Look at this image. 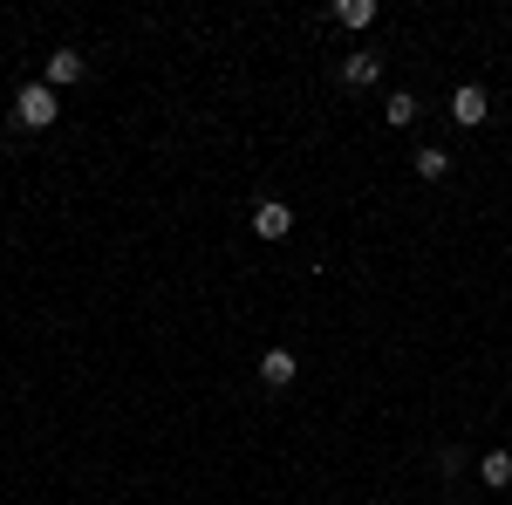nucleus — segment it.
Instances as JSON below:
<instances>
[{
    "label": "nucleus",
    "mask_w": 512,
    "mask_h": 505,
    "mask_svg": "<svg viewBox=\"0 0 512 505\" xmlns=\"http://www.w3.org/2000/svg\"><path fill=\"white\" fill-rule=\"evenodd\" d=\"M383 123H390V130H410V123H417V96H410V89H396L390 103H383Z\"/></svg>",
    "instance_id": "7"
},
{
    "label": "nucleus",
    "mask_w": 512,
    "mask_h": 505,
    "mask_svg": "<svg viewBox=\"0 0 512 505\" xmlns=\"http://www.w3.org/2000/svg\"><path fill=\"white\" fill-rule=\"evenodd\" d=\"M478 478H485L492 492H506V485H512V451H485V465H478Z\"/></svg>",
    "instance_id": "8"
},
{
    "label": "nucleus",
    "mask_w": 512,
    "mask_h": 505,
    "mask_svg": "<svg viewBox=\"0 0 512 505\" xmlns=\"http://www.w3.org/2000/svg\"><path fill=\"white\" fill-rule=\"evenodd\" d=\"M376 76H383V62H376V55H349V62H342V82H349V89H369Z\"/></svg>",
    "instance_id": "6"
},
{
    "label": "nucleus",
    "mask_w": 512,
    "mask_h": 505,
    "mask_svg": "<svg viewBox=\"0 0 512 505\" xmlns=\"http://www.w3.org/2000/svg\"><path fill=\"white\" fill-rule=\"evenodd\" d=\"M444 171H451V157L437 151V144H424V151H417V178H431V185H437Z\"/></svg>",
    "instance_id": "10"
},
{
    "label": "nucleus",
    "mask_w": 512,
    "mask_h": 505,
    "mask_svg": "<svg viewBox=\"0 0 512 505\" xmlns=\"http://www.w3.org/2000/svg\"><path fill=\"white\" fill-rule=\"evenodd\" d=\"M69 82H82V55L76 48H55L48 55V89H69Z\"/></svg>",
    "instance_id": "4"
},
{
    "label": "nucleus",
    "mask_w": 512,
    "mask_h": 505,
    "mask_svg": "<svg viewBox=\"0 0 512 505\" xmlns=\"http://www.w3.org/2000/svg\"><path fill=\"white\" fill-rule=\"evenodd\" d=\"M485 117H492V103H485V89H478V82H465V89H451V123H465V130H478Z\"/></svg>",
    "instance_id": "2"
},
{
    "label": "nucleus",
    "mask_w": 512,
    "mask_h": 505,
    "mask_svg": "<svg viewBox=\"0 0 512 505\" xmlns=\"http://www.w3.org/2000/svg\"><path fill=\"white\" fill-rule=\"evenodd\" d=\"M55 117H62V110H55V89H48V82H28V89L14 96V123H21V130H48Z\"/></svg>",
    "instance_id": "1"
},
{
    "label": "nucleus",
    "mask_w": 512,
    "mask_h": 505,
    "mask_svg": "<svg viewBox=\"0 0 512 505\" xmlns=\"http://www.w3.org/2000/svg\"><path fill=\"white\" fill-rule=\"evenodd\" d=\"M253 233L260 239H287L294 233V205H287V198H267V205L253 212Z\"/></svg>",
    "instance_id": "3"
},
{
    "label": "nucleus",
    "mask_w": 512,
    "mask_h": 505,
    "mask_svg": "<svg viewBox=\"0 0 512 505\" xmlns=\"http://www.w3.org/2000/svg\"><path fill=\"white\" fill-rule=\"evenodd\" d=\"M260 383H267V389H287V383H294V349H267V362H260Z\"/></svg>",
    "instance_id": "5"
},
{
    "label": "nucleus",
    "mask_w": 512,
    "mask_h": 505,
    "mask_svg": "<svg viewBox=\"0 0 512 505\" xmlns=\"http://www.w3.org/2000/svg\"><path fill=\"white\" fill-rule=\"evenodd\" d=\"M335 21L342 28H369L376 21V0H335Z\"/></svg>",
    "instance_id": "9"
}]
</instances>
